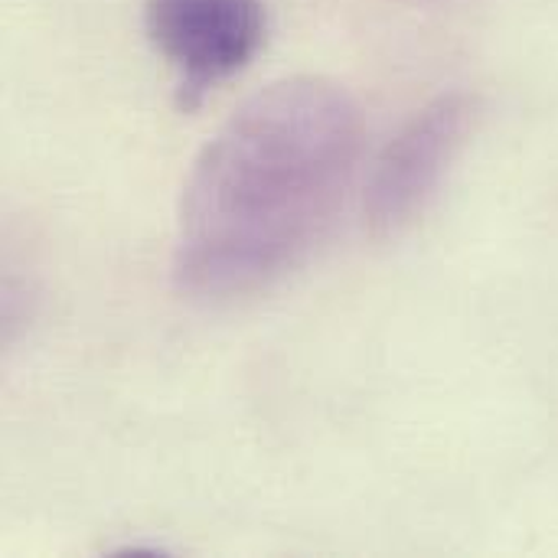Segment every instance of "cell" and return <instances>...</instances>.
Returning <instances> with one entry per match:
<instances>
[{
	"instance_id": "1",
	"label": "cell",
	"mask_w": 558,
	"mask_h": 558,
	"mask_svg": "<svg viewBox=\"0 0 558 558\" xmlns=\"http://www.w3.org/2000/svg\"><path fill=\"white\" fill-rule=\"evenodd\" d=\"M363 150V108L333 78L245 98L199 150L177 216L173 281L203 301L271 288L327 232Z\"/></svg>"
},
{
	"instance_id": "2",
	"label": "cell",
	"mask_w": 558,
	"mask_h": 558,
	"mask_svg": "<svg viewBox=\"0 0 558 558\" xmlns=\"http://www.w3.org/2000/svg\"><path fill=\"white\" fill-rule=\"evenodd\" d=\"M474 118L477 101L468 92H445L402 124L366 183L363 213L373 235H396L418 219L464 147Z\"/></svg>"
},
{
	"instance_id": "3",
	"label": "cell",
	"mask_w": 558,
	"mask_h": 558,
	"mask_svg": "<svg viewBox=\"0 0 558 558\" xmlns=\"http://www.w3.org/2000/svg\"><path fill=\"white\" fill-rule=\"evenodd\" d=\"M144 29L180 78V105L242 72L268 36L265 0H147Z\"/></svg>"
}]
</instances>
